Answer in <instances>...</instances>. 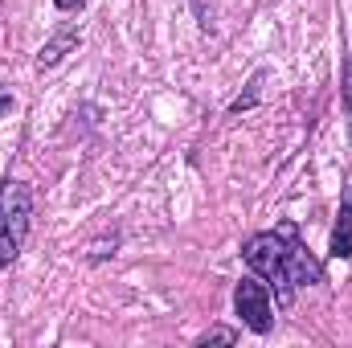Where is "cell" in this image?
Instances as JSON below:
<instances>
[{
    "label": "cell",
    "instance_id": "6da1fadb",
    "mask_svg": "<svg viewBox=\"0 0 352 348\" xmlns=\"http://www.w3.org/2000/svg\"><path fill=\"white\" fill-rule=\"evenodd\" d=\"M242 254H246V262H250V270H258L266 283H274V291H278L283 303H291L299 287L324 283V266L295 242V230L254 234V238L246 242Z\"/></svg>",
    "mask_w": 352,
    "mask_h": 348
},
{
    "label": "cell",
    "instance_id": "7a4b0ae2",
    "mask_svg": "<svg viewBox=\"0 0 352 348\" xmlns=\"http://www.w3.org/2000/svg\"><path fill=\"white\" fill-rule=\"evenodd\" d=\"M29 217H33V188L21 180H4L0 188V270L12 266V259L21 254Z\"/></svg>",
    "mask_w": 352,
    "mask_h": 348
},
{
    "label": "cell",
    "instance_id": "3957f363",
    "mask_svg": "<svg viewBox=\"0 0 352 348\" xmlns=\"http://www.w3.org/2000/svg\"><path fill=\"white\" fill-rule=\"evenodd\" d=\"M234 307H238V316H242V324H246L250 332H258V336L270 332L274 316H270V287H266V283L242 279L238 291H234Z\"/></svg>",
    "mask_w": 352,
    "mask_h": 348
},
{
    "label": "cell",
    "instance_id": "277c9868",
    "mask_svg": "<svg viewBox=\"0 0 352 348\" xmlns=\"http://www.w3.org/2000/svg\"><path fill=\"white\" fill-rule=\"evenodd\" d=\"M349 254H352V184L344 193L340 221H336V234H332V259H349Z\"/></svg>",
    "mask_w": 352,
    "mask_h": 348
},
{
    "label": "cell",
    "instance_id": "5b68a950",
    "mask_svg": "<svg viewBox=\"0 0 352 348\" xmlns=\"http://www.w3.org/2000/svg\"><path fill=\"white\" fill-rule=\"evenodd\" d=\"M66 45H74V33H62L54 45H45V50H41V66H54V62L62 58V50H66Z\"/></svg>",
    "mask_w": 352,
    "mask_h": 348
},
{
    "label": "cell",
    "instance_id": "8992f818",
    "mask_svg": "<svg viewBox=\"0 0 352 348\" xmlns=\"http://www.w3.org/2000/svg\"><path fill=\"white\" fill-rule=\"evenodd\" d=\"M209 340H226V345H230V340H238V332H230V328H213V332L201 336V345H209Z\"/></svg>",
    "mask_w": 352,
    "mask_h": 348
},
{
    "label": "cell",
    "instance_id": "52a82bcc",
    "mask_svg": "<svg viewBox=\"0 0 352 348\" xmlns=\"http://www.w3.org/2000/svg\"><path fill=\"white\" fill-rule=\"evenodd\" d=\"M54 4H58V8H66V12H74V8H78V4H87V0H54Z\"/></svg>",
    "mask_w": 352,
    "mask_h": 348
},
{
    "label": "cell",
    "instance_id": "ba28073f",
    "mask_svg": "<svg viewBox=\"0 0 352 348\" xmlns=\"http://www.w3.org/2000/svg\"><path fill=\"white\" fill-rule=\"evenodd\" d=\"M344 98H349V111H352V62H349V90H344Z\"/></svg>",
    "mask_w": 352,
    "mask_h": 348
}]
</instances>
